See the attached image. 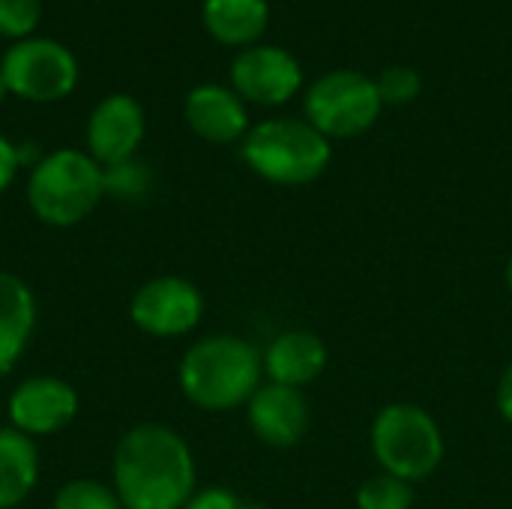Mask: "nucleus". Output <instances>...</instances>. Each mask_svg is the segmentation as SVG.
<instances>
[{"label": "nucleus", "instance_id": "1", "mask_svg": "<svg viewBox=\"0 0 512 509\" xmlns=\"http://www.w3.org/2000/svg\"><path fill=\"white\" fill-rule=\"evenodd\" d=\"M195 456L162 423L129 429L114 450L111 486L123 509H183L195 495Z\"/></svg>", "mask_w": 512, "mask_h": 509}, {"label": "nucleus", "instance_id": "2", "mask_svg": "<svg viewBox=\"0 0 512 509\" xmlns=\"http://www.w3.org/2000/svg\"><path fill=\"white\" fill-rule=\"evenodd\" d=\"M177 384L201 411H237L246 408L255 390L264 384V360L261 351L243 336H204L183 354Z\"/></svg>", "mask_w": 512, "mask_h": 509}, {"label": "nucleus", "instance_id": "3", "mask_svg": "<svg viewBox=\"0 0 512 509\" xmlns=\"http://www.w3.org/2000/svg\"><path fill=\"white\" fill-rule=\"evenodd\" d=\"M243 162L267 183L306 186L315 183L333 159L330 138L297 117H273L255 123L240 141Z\"/></svg>", "mask_w": 512, "mask_h": 509}, {"label": "nucleus", "instance_id": "4", "mask_svg": "<svg viewBox=\"0 0 512 509\" xmlns=\"http://www.w3.org/2000/svg\"><path fill=\"white\" fill-rule=\"evenodd\" d=\"M105 198V168L84 150H54L42 156L27 177V204L33 216L54 228L84 222Z\"/></svg>", "mask_w": 512, "mask_h": 509}, {"label": "nucleus", "instance_id": "5", "mask_svg": "<svg viewBox=\"0 0 512 509\" xmlns=\"http://www.w3.org/2000/svg\"><path fill=\"white\" fill-rule=\"evenodd\" d=\"M369 447L384 474L411 486L429 480L447 456L441 423L414 402L384 405L369 426Z\"/></svg>", "mask_w": 512, "mask_h": 509}, {"label": "nucleus", "instance_id": "6", "mask_svg": "<svg viewBox=\"0 0 512 509\" xmlns=\"http://www.w3.org/2000/svg\"><path fill=\"white\" fill-rule=\"evenodd\" d=\"M381 93L375 78L357 69H333L315 78L303 96L306 123L324 138H357L369 132L381 117Z\"/></svg>", "mask_w": 512, "mask_h": 509}, {"label": "nucleus", "instance_id": "7", "mask_svg": "<svg viewBox=\"0 0 512 509\" xmlns=\"http://www.w3.org/2000/svg\"><path fill=\"white\" fill-rule=\"evenodd\" d=\"M6 90L27 102H57L78 84V60L57 39H18L0 60Z\"/></svg>", "mask_w": 512, "mask_h": 509}, {"label": "nucleus", "instance_id": "8", "mask_svg": "<svg viewBox=\"0 0 512 509\" xmlns=\"http://www.w3.org/2000/svg\"><path fill=\"white\" fill-rule=\"evenodd\" d=\"M204 297L198 285L183 276H156L144 282L129 300L132 324L156 339H177L201 324Z\"/></svg>", "mask_w": 512, "mask_h": 509}, {"label": "nucleus", "instance_id": "9", "mask_svg": "<svg viewBox=\"0 0 512 509\" xmlns=\"http://www.w3.org/2000/svg\"><path fill=\"white\" fill-rule=\"evenodd\" d=\"M303 87L300 60L279 45H249L231 63V90L252 105H285Z\"/></svg>", "mask_w": 512, "mask_h": 509}, {"label": "nucleus", "instance_id": "10", "mask_svg": "<svg viewBox=\"0 0 512 509\" xmlns=\"http://www.w3.org/2000/svg\"><path fill=\"white\" fill-rule=\"evenodd\" d=\"M78 414V393L69 381L36 375L21 381L9 396V420L27 438H45L66 429Z\"/></svg>", "mask_w": 512, "mask_h": 509}, {"label": "nucleus", "instance_id": "11", "mask_svg": "<svg viewBox=\"0 0 512 509\" xmlns=\"http://www.w3.org/2000/svg\"><path fill=\"white\" fill-rule=\"evenodd\" d=\"M144 141V108L126 93L105 96L87 120V153L102 165L114 168L135 159Z\"/></svg>", "mask_w": 512, "mask_h": 509}, {"label": "nucleus", "instance_id": "12", "mask_svg": "<svg viewBox=\"0 0 512 509\" xmlns=\"http://www.w3.org/2000/svg\"><path fill=\"white\" fill-rule=\"evenodd\" d=\"M246 423L252 435L267 447H297L312 423L309 399L303 396V390L264 381L246 405Z\"/></svg>", "mask_w": 512, "mask_h": 509}, {"label": "nucleus", "instance_id": "13", "mask_svg": "<svg viewBox=\"0 0 512 509\" xmlns=\"http://www.w3.org/2000/svg\"><path fill=\"white\" fill-rule=\"evenodd\" d=\"M183 114L189 129L210 144H237L252 129L246 102L222 84H198L189 90Z\"/></svg>", "mask_w": 512, "mask_h": 509}, {"label": "nucleus", "instance_id": "14", "mask_svg": "<svg viewBox=\"0 0 512 509\" xmlns=\"http://www.w3.org/2000/svg\"><path fill=\"white\" fill-rule=\"evenodd\" d=\"M264 378L270 384L303 390L318 381L327 369V345L312 330H282L264 351Z\"/></svg>", "mask_w": 512, "mask_h": 509}, {"label": "nucleus", "instance_id": "15", "mask_svg": "<svg viewBox=\"0 0 512 509\" xmlns=\"http://www.w3.org/2000/svg\"><path fill=\"white\" fill-rule=\"evenodd\" d=\"M36 327V297L30 285L0 270V375H6L24 354Z\"/></svg>", "mask_w": 512, "mask_h": 509}, {"label": "nucleus", "instance_id": "16", "mask_svg": "<svg viewBox=\"0 0 512 509\" xmlns=\"http://www.w3.org/2000/svg\"><path fill=\"white\" fill-rule=\"evenodd\" d=\"M207 33L234 48L255 45L267 24H270V3L267 0H204L201 9Z\"/></svg>", "mask_w": 512, "mask_h": 509}, {"label": "nucleus", "instance_id": "17", "mask_svg": "<svg viewBox=\"0 0 512 509\" xmlns=\"http://www.w3.org/2000/svg\"><path fill=\"white\" fill-rule=\"evenodd\" d=\"M39 480V450L18 429H0V509L21 507Z\"/></svg>", "mask_w": 512, "mask_h": 509}, {"label": "nucleus", "instance_id": "18", "mask_svg": "<svg viewBox=\"0 0 512 509\" xmlns=\"http://www.w3.org/2000/svg\"><path fill=\"white\" fill-rule=\"evenodd\" d=\"M414 501H417L414 486L384 471L363 480L354 498L357 509H414Z\"/></svg>", "mask_w": 512, "mask_h": 509}, {"label": "nucleus", "instance_id": "19", "mask_svg": "<svg viewBox=\"0 0 512 509\" xmlns=\"http://www.w3.org/2000/svg\"><path fill=\"white\" fill-rule=\"evenodd\" d=\"M51 509H123L114 486L99 480H69L57 489Z\"/></svg>", "mask_w": 512, "mask_h": 509}, {"label": "nucleus", "instance_id": "20", "mask_svg": "<svg viewBox=\"0 0 512 509\" xmlns=\"http://www.w3.org/2000/svg\"><path fill=\"white\" fill-rule=\"evenodd\" d=\"M378 93H381V102L384 105H408L420 96L423 90V78L414 66H387L378 78Z\"/></svg>", "mask_w": 512, "mask_h": 509}, {"label": "nucleus", "instance_id": "21", "mask_svg": "<svg viewBox=\"0 0 512 509\" xmlns=\"http://www.w3.org/2000/svg\"><path fill=\"white\" fill-rule=\"evenodd\" d=\"M42 18L39 0H0V36L27 39Z\"/></svg>", "mask_w": 512, "mask_h": 509}, {"label": "nucleus", "instance_id": "22", "mask_svg": "<svg viewBox=\"0 0 512 509\" xmlns=\"http://www.w3.org/2000/svg\"><path fill=\"white\" fill-rule=\"evenodd\" d=\"M147 183H150V174L135 159L114 165V168H105V195L111 192L120 198H138L147 192Z\"/></svg>", "mask_w": 512, "mask_h": 509}, {"label": "nucleus", "instance_id": "23", "mask_svg": "<svg viewBox=\"0 0 512 509\" xmlns=\"http://www.w3.org/2000/svg\"><path fill=\"white\" fill-rule=\"evenodd\" d=\"M183 509H261L258 504H252V501H246V498H240L237 492H231V489H219V486H213V489H201V492H195L192 495V501L186 504Z\"/></svg>", "mask_w": 512, "mask_h": 509}, {"label": "nucleus", "instance_id": "24", "mask_svg": "<svg viewBox=\"0 0 512 509\" xmlns=\"http://www.w3.org/2000/svg\"><path fill=\"white\" fill-rule=\"evenodd\" d=\"M18 165H21V153L12 141H6L0 135V192H6L18 174Z\"/></svg>", "mask_w": 512, "mask_h": 509}, {"label": "nucleus", "instance_id": "25", "mask_svg": "<svg viewBox=\"0 0 512 509\" xmlns=\"http://www.w3.org/2000/svg\"><path fill=\"white\" fill-rule=\"evenodd\" d=\"M495 405H498V414L512 426V363L501 372V378H498Z\"/></svg>", "mask_w": 512, "mask_h": 509}, {"label": "nucleus", "instance_id": "26", "mask_svg": "<svg viewBox=\"0 0 512 509\" xmlns=\"http://www.w3.org/2000/svg\"><path fill=\"white\" fill-rule=\"evenodd\" d=\"M504 282H507V291L512 294V255L510 261H507V267H504Z\"/></svg>", "mask_w": 512, "mask_h": 509}, {"label": "nucleus", "instance_id": "27", "mask_svg": "<svg viewBox=\"0 0 512 509\" xmlns=\"http://www.w3.org/2000/svg\"><path fill=\"white\" fill-rule=\"evenodd\" d=\"M6 93H9V90H6V81H3V75H0V102L6 99Z\"/></svg>", "mask_w": 512, "mask_h": 509}]
</instances>
